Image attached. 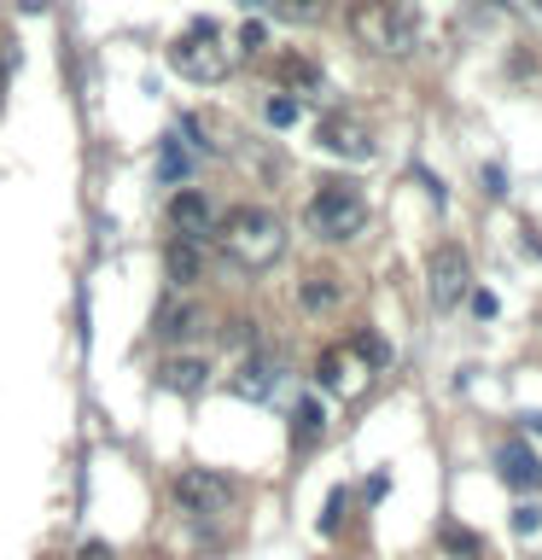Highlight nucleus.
<instances>
[{
  "instance_id": "12",
  "label": "nucleus",
  "mask_w": 542,
  "mask_h": 560,
  "mask_svg": "<svg viewBox=\"0 0 542 560\" xmlns=\"http://www.w3.org/2000/svg\"><path fill=\"white\" fill-rule=\"evenodd\" d=\"M199 327H204V310H199V304H169V310H157V339H164V345H187Z\"/></svg>"
},
{
  "instance_id": "20",
  "label": "nucleus",
  "mask_w": 542,
  "mask_h": 560,
  "mask_svg": "<svg viewBox=\"0 0 542 560\" xmlns=\"http://www.w3.org/2000/svg\"><path fill=\"white\" fill-rule=\"evenodd\" d=\"M274 12L292 24H309V18H321V0H274Z\"/></svg>"
},
{
  "instance_id": "7",
  "label": "nucleus",
  "mask_w": 542,
  "mask_h": 560,
  "mask_svg": "<svg viewBox=\"0 0 542 560\" xmlns=\"http://www.w3.org/2000/svg\"><path fill=\"white\" fill-rule=\"evenodd\" d=\"M315 140H321V152L350 158V164H367V158H374V135H367V122L350 117V112H327Z\"/></svg>"
},
{
  "instance_id": "27",
  "label": "nucleus",
  "mask_w": 542,
  "mask_h": 560,
  "mask_svg": "<svg viewBox=\"0 0 542 560\" xmlns=\"http://www.w3.org/2000/svg\"><path fill=\"white\" fill-rule=\"evenodd\" d=\"M7 82H12V65L0 59V100H7Z\"/></svg>"
},
{
  "instance_id": "1",
  "label": "nucleus",
  "mask_w": 542,
  "mask_h": 560,
  "mask_svg": "<svg viewBox=\"0 0 542 560\" xmlns=\"http://www.w3.org/2000/svg\"><path fill=\"white\" fill-rule=\"evenodd\" d=\"M210 240H216V252L234 262V269H245V275L274 269V262L286 257V228H280V217L262 210V205H234L227 217H216Z\"/></svg>"
},
{
  "instance_id": "2",
  "label": "nucleus",
  "mask_w": 542,
  "mask_h": 560,
  "mask_svg": "<svg viewBox=\"0 0 542 560\" xmlns=\"http://www.w3.org/2000/svg\"><path fill=\"white\" fill-rule=\"evenodd\" d=\"M304 222H309V234H321V240H356L362 228H367V199H362V187L350 182V175L315 182Z\"/></svg>"
},
{
  "instance_id": "11",
  "label": "nucleus",
  "mask_w": 542,
  "mask_h": 560,
  "mask_svg": "<svg viewBox=\"0 0 542 560\" xmlns=\"http://www.w3.org/2000/svg\"><path fill=\"white\" fill-rule=\"evenodd\" d=\"M204 380H210V362L204 357H169L164 368H157V385H164V392H181V397L204 392Z\"/></svg>"
},
{
  "instance_id": "3",
  "label": "nucleus",
  "mask_w": 542,
  "mask_h": 560,
  "mask_svg": "<svg viewBox=\"0 0 542 560\" xmlns=\"http://www.w3.org/2000/svg\"><path fill=\"white\" fill-rule=\"evenodd\" d=\"M350 35H356V47L379 52V59L414 52V18L402 0H356L350 7Z\"/></svg>"
},
{
  "instance_id": "28",
  "label": "nucleus",
  "mask_w": 542,
  "mask_h": 560,
  "mask_svg": "<svg viewBox=\"0 0 542 560\" xmlns=\"http://www.w3.org/2000/svg\"><path fill=\"white\" fill-rule=\"evenodd\" d=\"M17 7H24V12H42V7H47V0H17Z\"/></svg>"
},
{
  "instance_id": "14",
  "label": "nucleus",
  "mask_w": 542,
  "mask_h": 560,
  "mask_svg": "<svg viewBox=\"0 0 542 560\" xmlns=\"http://www.w3.org/2000/svg\"><path fill=\"white\" fill-rule=\"evenodd\" d=\"M164 269H169L175 287H192V280H199V240H169Z\"/></svg>"
},
{
  "instance_id": "8",
  "label": "nucleus",
  "mask_w": 542,
  "mask_h": 560,
  "mask_svg": "<svg viewBox=\"0 0 542 560\" xmlns=\"http://www.w3.org/2000/svg\"><path fill=\"white\" fill-rule=\"evenodd\" d=\"M169 228H175V240H204L216 228V210H210V199L199 187H181L169 199Z\"/></svg>"
},
{
  "instance_id": "6",
  "label": "nucleus",
  "mask_w": 542,
  "mask_h": 560,
  "mask_svg": "<svg viewBox=\"0 0 542 560\" xmlns=\"http://www.w3.org/2000/svg\"><path fill=\"white\" fill-rule=\"evenodd\" d=\"M426 280H432L437 310H461V298L472 292V262H467L461 245H437L432 262H426Z\"/></svg>"
},
{
  "instance_id": "17",
  "label": "nucleus",
  "mask_w": 542,
  "mask_h": 560,
  "mask_svg": "<svg viewBox=\"0 0 542 560\" xmlns=\"http://www.w3.org/2000/svg\"><path fill=\"white\" fill-rule=\"evenodd\" d=\"M321 427H327V415H321V402H297V415H292V438L297 444H315V438H321Z\"/></svg>"
},
{
  "instance_id": "25",
  "label": "nucleus",
  "mask_w": 542,
  "mask_h": 560,
  "mask_svg": "<svg viewBox=\"0 0 542 560\" xmlns=\"http://www.w3.org/2000/svg\"><path fill=\"white\" fill-rule=\"evenodd\" d=\"M76 560H117V555H111V542H99V537H94V542H82V555H76Z\"/></svg>"
},
{
  "instance_id": "24",
  "label": "nucleus",
  "mask_w": 542,
  "mask_h": 560,
  "mask_svg": "<svg viewBox=\"0 0 542 560\" xmlns=\"http://www.w3.org/2000/svg\"><path fill=\"white\" fill-rule=\"evenodd\" d=\"M262 42H269V30H262V24H245V30H239V47H251V52H257Z\"/></svg>"
},
{
  "instance_id": "9",
  "label": "nucleus",
  "mask_w": 542,
  "mask_h": 560,
  "mask_svg": "<svg viewBox=\"0 0 542 560\" xmlns=\"http://www.w3.org/2000/svg\"><path fill=\"white\" fill-rule=\"evenodd\" d=\"M315 380H321V392H339V397H350V392H356V385H362L356 350H344V345L321 350V357H315Z\"/></svg>"
},
{
  "instance_id": "4",
  "label": "nucleus",
  "mask_w": 542,
  "mask_h": 560,
  "mask_svg": "<svg viewBox=\"0 0 542 560\" xmlns=\"http://www.w3.org/2000/svg\"><path fill=\"white\" fill-rule=\"evenodd\" d=\"M169 65L181 70L187 82H222L227 70H234V52H227L222 30L204 18V24H192L187 35H175V42H169Z\"/></svg>"
},
{
  "instance_id": "19",
  "label": "nucleus",
  "mask_w": 542,
  "mask_h": 560,
  "mask_svg": "<svg viewBox=\"0 0 542 560\" xmlns=\"http://www.w3.org/2000/svg\"><path fill=\"white\" fill-rule=\"evenodd\" d=\"M350 350H356L362 362H391V350H385L379 332H356V339H350Z\"/></svg>"
},
{
  "instance_id": "5",
  "label": "nucleus",
  "mask_w": 542,
  "mask_h": 560,
  "mask_svg": "<svg viewBox=\"0 0 542 560\" xmlns=\"http://www.w3.org/2000/svg\"><path fill=\"white\" fill-rule=\"evenodd\" d=\"M169 490H175V502H181L187 514H227V508L239 502V485L216 467H181Z\"/></svg>"
},
{
  "instance_id": "13",
  "label": "nucleus",
  "mask_w": 542,
  "mask_h": 560,
  "mask_svg": "<svg viewBox=\"0 0 542 560\" xmlns=\"http://www.w3.org/2000/svg\"><path fill=\"white\" fill-rule=\"evenodd\" d=\"M280 385V362H245L239 368V380H234V392L239 397H251V402H262Z\"/></svg>"
},
{
  "instance_id": "23",
  "label": "nucleus",
  "mask_w": 542,
  "mask_h": 560,
  "mask_svg": "<svg viewBox=\"0 0 542 560\" xmlns=\"http://www.w3.org/2000/svg\"><path fill=\"white\" fill-rule=\"evenodd\" d=\"M507 12H519V18H531V24H542V0H502Z\"/></svg>"
},
{
  "instance_id": "26",
  "label": "nucleus",
  "mask_w": 542,
  "mask_h": 560,
  "mask_svg": "<svg viewBox=\"0 0 542 560\" xmlns=\"http://www.w3.org/2000/svg\"><path fill=\"white\" fill-rule=\"evenodd\" d=\"M181 170H187V158L175 152V147H164V175H169V182H175V175H181Z\"/></svg>"
},
{
  "instance_id": "10",
  "label": "nucleus",
  "mask_w": 542,
  "mask_h": 560,
  "mask_svg": "<svg viewBox=\"0 0 542 560\" xmlns=\"http://www.w3.org/2000/svg\"><path fill=\"white\" fill-rule=\"evenodd\" d=\"M339 304H344V280L332 269H315V275L297 280V310H304V315H327Z\"/></svg>"
},
{
  "instance_id": "15",
  "label": "nucleus",
  "mask_w": 542,
  "mask_h": 560,
  "mask_svg": "<svg viewBox=\"0 0 542 560\" xmlns=\"http://www.w3.org/2000/svg\"><path fill=\"white\" fill-rule=\"evenodd\" d=\"M502 472H507V485H519V490L542 485V467H537V455L525 450V444H507L502 450Z\"/></svg>"
},
{
  "instance_id": "22",
  "label": "nucleus",
  "mask_w": 542,
  "mask_h": 560,
  "mask_svg": "<svg viewBox=\"0 0 542 560\" xmlns=\"http://www.w3.org/2000/svg\"><path fill=\"white\" fill-rule=\"evenodd\" d=\"M339 514H344V490H332L327 514H321V532H339Z\"/></svg>"
},
{
  "instance_id": "21",
  "label": "nucleus",
  "mask_w": 542,
  "mask_h": 560,
  "mask_svg": "<svg viewBox=\"0 0 542 560\" xmlns=\"http://www.w3.org/2000/svg\"><path fill=\"white\" fill-rule=\"evenodd\" d=\"M280 77H286L292 88H315V82H321V77H315V65H304V59H286V65H280Z\"/></svg>"
},
{
  "instance_id": "18",
  "label": "nucleus",
  "mask_w": 542,
  "mask_h": 560,
  "mask_svg": "<svg viewBox=\"0 0 542 560\" xmlns=\"http://www.w3.org/2000/svg\"><path fill=\"white\" fill-rule=\"evenodd\" d=\"M297 112H304V105H297L292 94H274V100H269V112H262V117H269L274 129H292V122H297Z\"/></svg>"
},
{
  "instance_id": "16",
  "label": "nucleus",
  "mask_w": 542,
  "mask_h": 560,
  "mask_svg": "<svg viewBox=\"0 0 542 560\" xmlns=\"http://www.w3.org/2000/svg\"><path fill=\"white\" fill-rule=\"evenodd\" d=\"M437 542H444L449 560H484V542L472 537V532H461V525H444V532H437Z\"/></svg>"
}]
</instances>
